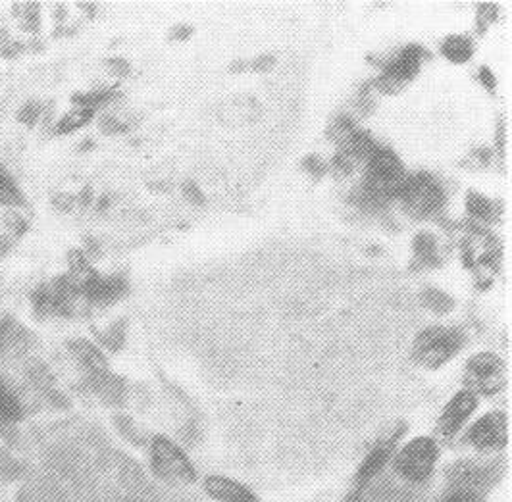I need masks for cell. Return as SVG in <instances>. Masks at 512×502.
<instances>
[{
	"label": "cell",
	"mask_w": 512,
	"mask_h": 502,
	"mask_svg": "<svg viewBox=\"0 0 512 502\" xmlns=\"http://www.w3.org/2000/svg\"><path fill=\"white\" fill-rule=\"evenodd\" d=\"M407 177L401 158L391 149L378 147L366 162V177L353 193V201L362 210H384L393 199H399Z\"/></svg>",
	"instance_id": "cell-1"
},
{
	"label": "cell",
	"mask_w": 512,
	"mask_h": 502,
	"mask_svg": "<svg viewBox=\"0 0 512 502\" xmlns=\"http://www.w3.org/2000/svg\"><path fill=\"white\" fill-rule=\"evenodd\" d=\"M464 341L466 337L457 327H428L414 339L412 354L420 366L437 370L461 352Z\"/></svg>",
	"instance_id": "cell-2"
},
{
	"label": "cell",
	"mask_w": 512,
	"mask_h": 502,
	"mask_svg": "<svg viewBox=\"0 0 512 502\" xmlns=\"http://www.w3.org/2000/svg\"><path fill=\"white\" fill-rule=\"evenodd\" d=\"M151 464L154 476L172 485H189L195 483L197 472L189 456L181 451L170 437L158 435L151 445Z\"/></svg>",
	"instance_id": "cell-3"
},
{
	"label": "cell",
	"mask_w": 512,
	"mask_h": 502,
	"mask_svg": "<svg viewBox=\"0 0 512 502\" xmlns=\"http://www.w3.org/2000/svg\"><path fill=\"white\" fill-rule=\"evenodd\" d=\"M399 199L405 204L407 212L414 218H432L441 212L445 204V191L436 177L422 172L407 177Z\"/></svg>",
	"instance_id": "cell-4"
},
{
	"label": "cell",
	"mask_w": 512,
	"mask_h": 502,
	"mask_svg": "<svg viewBox=\"0 0 512 502\" xmlns=\"http://www.w3.org/2000/svg\"><path fill=\"white\" fill-rule=\"evenodd\" d=\"M439 447L432 437H416L395 456V472L409 483H424L434 474Z\"/></svg>",
	"instance_id": "cell-5"
},
{
	"label": "cell",
	"mask_w": 512,
	"mask_h": 502,
	"mask_svg": "<svg viewBox=\"0 0 512 502\" xmlns=\"http://www.w3.org/2000/svg\"><path fill=\"white\" fill-rule=\"evenodd\" d=\"M464 377L472 393L493 397L505 387V360L493 352H480L468 360Z\"/></svg>",
	"instance_id": "cell-6"
},
{
	"label": "cell",
	"mask_w": 512,
	"mask_h": 502,
	"mask_svg": "<svg viewBox=\"0 0 512 502\" xmlns=\"http://www.w3.org/2000/svg\"><path fill=\"white\" fill-rule=\"evenodd\" d=\"M426 58L428 52L420 45L405 47L393 60L385 62L382 76L374 81L376 89L387 95L399 93L420 72V66Z\"/></svg>",
	"instance_id": "cell-7"
},
{
	"label": "cell",
	"mask_w": 512,
	"mask_h": 502,
	"mask_svg": "<svg viewBox=\"0 0 512 502\" xmlns=\"http://www.w3.org/2000/svg\"><path fill=\"white\" fill-rule=\"evenodd\" d=\"M499 476H501L499 466L478 464L472 460H461L455 466H451L447 472L451 491H468L476 495H484Z\"/></svg>",
	"instance_id": "cell-8"
},
{
	"label": "cell",
	"mask_w": 512,
	"mask_h": 502,
	"mask_svg": "<svg viewBox=\"0 0 512 502\" xmlns=\"http://www.w3.org/2000/svg\"><path fill=\"white\" fill-rule=\"evenodd\" d=\"M509 424L505 412H487L474 426L468 429L466 441L476 451L491 452L499 451L507 445L509 439Z\"/></svg>",
	"instance_id": "cell-9"
},
{
	"label": "cell",
	"mask_w": 512,
	"mask_h": 502,
	"mask_svg": "<svg viewBox=\"0 0 512 502\" xmlns=\"http://www.w3.org/2000/svg\"><path fill=\"white\" fill-rule=\"evenodd\" d=\"M405 433V426L399 427L391 437H387L384 441H380L376 447H372L370 452L366 454V458L362 460V464L355 474V495L359 497L360 493L380 476V472L384 470L391 458V454L395 451L397 441L401 439V435Z\"/></svg>",
	"instance_id": "cell-10"
},
{
	"label": "cell",
	"mask_w": 512,
	"mask_h": 502,
	"mask_svg": "<svg viewBox=\"0 0 512 502\" xmlns=\"http://www.w3.org/2000/svg\"><path fill=\"white\" fill-rule=\"evenodd\" d=\"M478 408V397L476 393H472L470 389H462L451 401L447 402V406L443 408L441 416H439V433L445 439L455 437L462 426L466 424V420L474 414V410Z\"/></svg>",
	"instance_id": "cell-11"
},
{
	"label": "cell",
	"mask_w": 512,
	"mask_h": 502,
	"mask_svg": "<svg viewBox=\"0 0 512 502\" xmlns=\"http://www.w3.org/2000/svg\"><path fill=\"white\" fill-rule=\"evenodd\" d=\"M205 491L208 497L218 502H260L249 487L230 477H206Z\"/></svg>",
	"instance_id": "cell-12"
},
{
	"label": "cell",
	"mask_w": 512,
	"mask_h": 502,
	"mask_svg": "<svg viewBox=\"0 0 512 502\" xmlns=\"http://www.w3.org/2000/svg\"><path fill=\"white\" fill-rule=\"evenodd\" d=\"M466 210L472 218H476L478 222L482 224H493L499 220V204L497 202L487 199L484 195L476 193V191H470L468 197H466Z\"/></svg>",
	"instance_id": "cell-13"
},
{
	"label": "cell",
	"mask_w": 512,
	"mask_h": 502,
	"mask_svg": "<svg viewBox=\"0 0 512 502\" xmlns=\"http://www.w3.org/2000/svg\"><path fill=\"white\" fill-rule=\"evenodd\" d=\"M24 416L22 402L18 395L0 381V426H14Z\"/></svg>",
	"instance_id": "cell-14"
},
{
	"label": "cell",
	"mask_w": 512,
	"mask_h": 502,
	"mask_svg": "<svg viewBox=\"0 0 512 502\" xmlns=\"http://www.w3.org/2000/svg\"><path fill=\"white\" fill-rule=\"evenodd\" d=\"M441 54L453 64H464L474 54V43L464 35H451L443 41Z\"/></svg>",
	"instance_id": "cell-15"
},
{
	"label": "cell",
	"mask_w": 512,
	"mask_h": 502,
	"mask_svg": "<svg viewBox=\"0 0 512 502\" xmlns=\"http://www.w3.org/2000/svg\"><path fill=\"white\" fill-rule=\"evenodd\" d=\"M0 204L8 208H22L26 204L22 189L2 164H0Z\"/></svg>",
	"instance_id": "cell-16"
},
{
	"label": "cell",
	"mask_w": 512,
	"mask_h": 502,
	"mask_svg": "<svg viewBox=\"0 0 512 502\" xmlns=\"http://www.w3.org/2000/svg\"><path fill=\"white\" fill-rule=\"evenodd\" d=\"M256 116H258V104H256L255 99H251V97H247V101H243V99L231 101L230 104L222 110L224 122H228L231 118V120H235L233 124H237V126L253 122Z\"/></svg>",
	"instance_id": "cell-17"
},
{
	"label": "cell",
	"mask_w": 512,
	"mask_h": 502,
	"mask_svg": "<svg viewBox=\"0 0 512 502\" xmlns=\"http://www.w3.org/2000/svg\"><path fill=\"white\" fill-rule=\"evenodd\" d=\"M414 254H416V262L426 268V266H437L439 258H437V239L428 233L422 231L416 235L414 239Z\"/></svg>",
	"instance_id": "cell-18"
},
{
	"label": "cell",
	"mask_w": 512,
	"mask_h": 502,
	"mask_svg": "<svg viewBox=\"0 0 512 502\" xmlns=\"http://www.w3.org/2000/svg\"><path fill=\"white\" fill-rule=\"evenodd\" d=\"M93 116H95V110L74 102V108L68 114H64L62 120L58 122L56 133H60V135L72 133V131H76L79 127L87 126Z\"/></svg>",
	"instance_id": "cell-19"
},
{
	"label": "cell",
	"mask_w": 512,
	"mask_h": 502,
	"mask_svg": "<svg viewBox=\"0 0 512 502\" xmlns=\"http://www.w3.org/2000/svg\"><path fill=\"white\" fill-rule=\"evenodd\" d=\"M72 349L76 352L77 358L91 370L93 376L106 372V360H104V356L99 352V349H95L87 341H76L72 345Z\"/></svg>",
	"instance_id": "cell-20"
},
{
	"label": "cell",
	"mask_w": 512,
	"mask_h": 502,
	"mask_svg": "<svg viewBox=\"0 0 512 502\" xmlns=\"http://www.w3.org/2000/svg\"><path fill=\"white\" fill-rule=\"evenodd\" d=\"M422 301H424V304H426L430 310H434L437 314H447V312H451L453 306H455L453 299H451L447 293L439 291V289H426V291L422 293Z\"/></svg>",
	"instance_id": "cell-21"
},
{
	"label": "cell",
	"mask_w": 512,
	"mask_h": 502,
	"mask_svg": "<svg viewBox=\"0 0 512 502\" xmlns=\"http://www.w3.org/2000/svg\"><path fill=\"white\" fill-rule=\"evenodd\" d=\"M41 112H43V106L39 102H27L26 106L18 112V122H22L24 126L33 127L41 118Z\"/></svg>",
	"instance_id": "cell-22"
},
{
	"label": "cell",
	"mask_w": 512,
	"mask_h": 502,
	"mask_svg": "<svg viewBox=\"0 0 512 502\" xmlns=\"http://www.w3.org/2000/svg\"><path fill=\"white\" fill-rule=\"evenodd\" d=\"M303 168L310 176L314 177H322L328 172V164L324 160H320V156H314V154L303 160Z\"/></svg>",
	"instance_id": "cell-23"
},
{
	"label": "cell",
	"mask_w": 512,
	"mask_h": 502,
	"mask_svg": "<svg viewBox=\"0 0 512 502\" xmlns=\"http://www.w3.org/2000/svg\"><path fill=\"white\" fill-rule=\"evenodd\" d=\"M274 66H276V56H272V54H262V56H256L253 62H249V68H251L253 72H258V74L270 72Z\"/></svg>",
	"instance_id": "cell-24"
},
{
	"label": "cell",
	"mask_w": 512,
	"mask_h": 502,
	"mask_svg": "<svg viewBox=\"0 0 512 502\" xmlns=\"http://www.w3.org/2000/svg\"><path fill=\"white\" fill-rule=\"evenodd\" d=\"M497 18V8L493 4H484L480 6L478 10V31L484 33L486 31L487 24L493 22Z\"/></svg>",
	"instance_id": "cell-25"
},
{
	"label": "cell",
	"mask_w": 512,
	"mask_h": 502,
	"mask_svg": "<svg viewBox=\"0 0 512 502\" xmlns=\"http://www.w3.org/2000/svg\"><path fill=\"white\" fill-rule=\"evenodd\" d=\"M439 502H486V499L482 495L468 493V491H451Z\"/></svg>",
	"instance_id": "cell-26"
},
{
	"label": "cell",
	"mask_w": 512,
	"mask_h": 502,
	"mask_svg": "<svg viewBox=\"0 0 512 502\" xmlns=\"http://www.w3.org/2000/svg\"><path fill=\"white\" fill-rule=\"evenodd\" d=\"M183 195H185V199L187 201L193 202V204H205V195H203V191L197 187V183H193V181H187L185 185H183Z\"/></svg>",
	"instance_id": "cell-27"
},
{
	"label": "cell",
	"mask_w": 512,
	"mask_h": 502,
	"mask_svg": "<svg viewBox=\"0 0 512 502\" xmlns=\"http://www.w3.org/2000/svg\"><path fill=\"white\" fill-rule=\"evenodd\" d=\"M106 66L112 70V74H118V76L129 74V64L124 58H110L106 60Z\"/></svg>",
	"instance_id": "cell-28"
},
{
	"label": "cell",
	"mask_w": 512,
	"mask_h": 502,
	"mask_svg": "<svg viewBox=\"0 0 512 502\" xmlns=\"http://www.w3.org/2000/svg\"><path fill=\"white\" fill-rule=\"evenodd\" d=\"M478 77H480L482 85L486 87L489 93H495V87H497V79H495L493 72H491L489 68H482V70H480V74H478Z\"/></svg>",
	"instance_id": "cell-29"
},
{
	"label": "cell",
	"mask_w": 512,
	"mask_h": 502,
	"mask_svg": "<svg viewBox=\"0 0 512 502\" xmlns=\"http://www.w3.org/2000/svg\"><path fill=\"white\" fill-rule=\"evenodd\" d=\"M101 129H103L104 133H120V131H124V129H126V126H124V124H120L116 118L106 116L103 122H101Z\"/></svg>",
	"instance_id": "cell-30"
},
{
	"label": "cell",
	"mask_w": 512,
	"mask_h": 502,
	"mask_svg": "<svg viewBox=\"0 0 512 502\" xmlns=\"http://www.w3.org/2000/svg\"><path fill=\"white\" fill-rule=\"evenodd\" d=\"M191 35H193V29L189 26H176L172 29V33H170V37L176 39V41H185Z\"/></svg>",
	"instance_id": "cell-31"
},
{
	"label": "cell",
	"mask_w": 512,
	"mask_h": 502,
	"mask_svg": "<svg viewBox=\"0 0 512 502\" xmlns=\"http://www.w3.org/2000/svg\"><path fill=\"white\" fill-rule=\"evenodd\" d=\"M245 68H249V62H243V60H239V62H235V64H231V70L235 72H241V70H245Z\"/></svg>",
	"instance_id": "cell-32"
},
{
	"label": "cell",
	"mask_w": 512,
	"mask_h": 502,
	"mask_svg": "<svg viewBox=\"0 0 512 502\" xmlns=\"http://www.w3.org/2000/svg\"><path fill=\"white\" fill-rule=\"evenodd\" d=\"M6 252V241L4 239H0V258H2V254Z\"/></svg>",
	"instance_id": "cell-33"
}]
</instances>
